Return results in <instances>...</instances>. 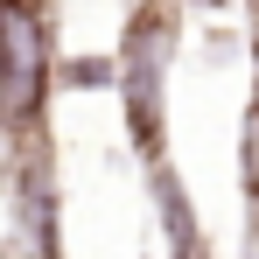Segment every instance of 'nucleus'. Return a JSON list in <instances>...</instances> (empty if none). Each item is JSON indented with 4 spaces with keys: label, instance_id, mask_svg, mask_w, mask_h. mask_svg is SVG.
<instances>
[{
    "label": "nucleus",
    "instance_id": "9",
    "mask_svg": "<svg viewBox=\"0 0 259 259\" xmlns=\"http://www.w3.org/2000/svg\"><path fill=\"white\" fill-rule=\"evenodd\" d=\"M126 7H133V0H126Z\"/></svg>",
    "mask_w": 259,
    "mask_h": 259
},
{
    "label": "nucleus",
    "instance_id": "5",
    "mask_svg": "<svg viewBox=\"0 0 259 259\" xmlns=\"http://www.w3.org/2000/svg\"><path fill=\"white\" fill-rule=\"evenodd\" d=\"M238 203L259 224V84L245 98V133H238Z\"/></svg>",
    "mask_w": 259,
    "mask_h": 259
},
{
    "label": "nucleus",
    "instance_id": "1",
    "mask_svg": "<svg viewBox=\"0 0 259 259\" xmlns=\"http://www.w3.org/2000/svg\"><path fill=\"white\" fill-rule=\"evenodd\" d=\"M182 49V0H133L119 28V105H126V147L154 168L168 161V70Z\"/></svg>",
    "mask_w": 259,
    "mask_h": 259
},
{
    "label": "nucleus",
    "instance_id": "4",
    "mask_svg": "<svg viewBox=\"0 0 259 259\" xmlns=\"http://www.w3.org/2000/svg\"><path fill=\"white\" fill-rule=\"evenodd\" d=\"M147 189H154V210H161V238H168V259H210V238H203V217L189 203V182L154 161L147 168Z\"/></svg>",
    "mask_w": 259,
    "mask_h": 259
},
{
    "label": "nucleus",
    "instance_id": "2",
    "mask_svg": "<svg viewBox=\"0 0 259 259\" xmlns=\"http://www.w3.org/2000/svg\"><path fill=\"white\" fill-rule=\"evenodd\" d=\"M56 7L49 0H0V133H42L56 91Z\"/></svg>",
    "mask_w": 259,
    "mask_h": 259
},
{
    "label": "nucleus",
    "instance_id": "8",
    "mask_svg": "<svg viewBox=\"0 0 259 259\" xmlns=\"http://www.w3.org/2000/svg\"><path fill=\"white\" fill-rule=\"evenodd\" d=\"M182 7H203V14H224L231 0H182Z\"/></svg>",
    "mask_w": 259,
    "mask_h": 259
},
{
    "label": "nucleus",
    "instance_id": "7",
    "mask_svg": "<svg viewBox=\"0 0 259 259\" xmlns=\"http://www.w3.org/2000/svg\"><path fill=\"white\" fill-rule=\"evenodd\" d=\"M245 49H252V70H259V0L245 7Z\"/></svg>",
    "mask_w": 259,
    "mask_h": 259
},
{
    "label": "nucleus",
    "instance_id": "3",
    "mask_svg": "<svg viewBox=\"0 0 259 259\" xmlns=\"http://www.w3.org/2000/svg\"><path fill=\"white\" fill-rule=\"evenodd\" d=\"M7 210H14V252L21 259H63V182L49 133L7 140Z\"/></svg>",
    "mask_w": 259,
    "mask_h": 259
},
{
    "label": "nucleus",
    "instance_id": "6",
    "mask_svg": "<svg viewBox=\"0 0 259 259\" xmlns=\"http://www.w3.org/2000/svg\"><path fill=\"white\" fill-rule=\"evenodd\" d=\"M56 84L63 91H119V56H63Z\"/></svg>",
    "mask_w": 259,
    "mask_h": 259
}]
</instances>
